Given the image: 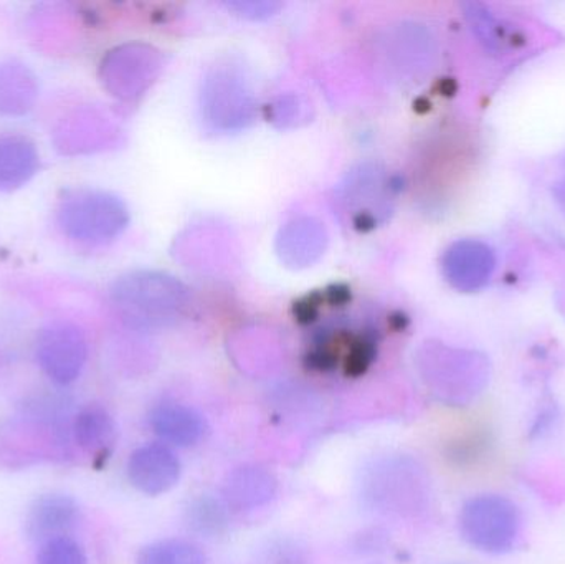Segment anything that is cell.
<instances>
[{
	"instance_id": "8",
	"label": "cell",
	"mask_w": 565,
	"mask_h": 564,
	"mask_svg": "<svg viewBox=\"0 0 565 564\" xmlns=\"http://www.w3.org/2000/svg\"><path fill=\"white\" fill-rule=\"evenodd\" d=\"M422 470L407 459L379 462L364 483L365 497L381 512H415L425 497Z\"/></svg>"
},
{
	"instance_id": "19",
	"label": "cell",
	"mask_w": 565,
	"mask_h": 564,
	"mask_svg": "<svg viewBox=\"0 0 565 564\" xmlns=\"http://www.w3.org/2000/svg\"><path fill=\"white\" fill-rule=\"evenodd\" d=\"M136 564H207V558L194 543L162 540L142 549Z\"/></svg>"
},
{
	"instance_id": "20",
	"label": "cell",
	"mask_w": 565,
	"mask_h": 564,
	"mask_svg": "<svg viewBox=\"0 0 565 564\" xmlns=\"http://www.w3.org/2000/svg\"><path fill=\"white\" fill-rule=\"evenodd\" d=\"M189 525L204 535H217L227 525V512L218 500L201 497L189 509Z\"/></svg>"
},
{
	"instance_id": "16",
	"label": "cell",
	"mask_w": 565,
	"mask_h": 564,
	"mask_svg": "<svg viewBox=\"0 0 565 564\" xmlns=\"http://www.w3.org/2000/svg\"><path fill=\"white\" fill-rule=\"evenodd\" d=\"M35 142L22 135H0V191L25 185L39 171Z\"/></svg>"
},
{
	"instance_id": "6",
	"label": "cell",
	"mask_w": 565,
	"mask_h": 564,
	"mask_svg": "<svg viewBox=\"0 0 565 564\" xmlns=\"http://www.w3.org/2000/svg\"><path fill=\"white\" fill-rule=\"evenodd\" d=\"M392 202L394 182L379 166H359L339 188V211L358 231H369L384 222L391 214Z\"/></svg>"
},
{
	"instance_id": "10",
	"label": "cell",
	"mask_w": 565,
	"mask_h": 564,
	"mask_svg": "<svg viewBox=\"0 0 565 564\" xmlns=\"http://www.w3.org/2000/svg\"><path fill=\"white\" fill-rule=\"evenodd\" d=\"M181 473V460L164 444H148L129 457V482L145 496L168 493L178 486Z\"/></svg>"
},
{
	"instance_id": "1",
	"label": "cell",
	"mask_w": 565,
	"mask_h": 564,
	"mask_svg": "<svg viewBox=\"0 0 565 564\" xmlns=\"http://www.w3.org/2000/svg\"><path fill=\"white\" fill-rule=\"evenodd\" d=\"M111 305L118 317L136 330H162L178 323L191 294L178 278L161 272H131L111 287Z\"/></svg>"
},
{
	"instance_id": "18",
	"label": "cell",
	"mask_w": 565,
	"mask_h": 564,
	"mask_svg": "<svg viewBox=\"0 0 565 564\" xmlns=\"http://www.w3.org/2000/svg\"><path fill=\"white\" fill-rule=\"evenodd\" d=\"M76 444L92 457H106L115 446L118 429L105 407L93 406L79 411L73 424Z\"/></svg>"
},
{
	"instance_id": "5",
	"label": "cell",
	"mask_w": 565,
	"mask_h": 564,
	"mask_svg": "<svg viewBox=\"0 0 565 564\" xmlns=\"http://www.w3.org/2000/svg\"><path fill=\"white\" fill-rule=\"evenodd\" d=\"M164 56L148 43L131 42L106 53L99 65V79L109 95L132 102L145 95L161 75Z\"/></svg>"
},
{
	"instance_id": "17",
	"label": "cell",
	"mask_w": 565,
	"mask_h": 564,
	"mask_svg": "<svg viewBox=\"0 0 565 564\" xmlns=\"http://www.w3.org/2000/svg\"><path fill=\"white\" fill-rule=\"evenodd\" d=\"M39 98V82L29 66L19 62L0 63V116H22Z\"/></svg>"
},
{
	"instance_id": "2",
	"label": "cell",
	"mask_w": 565,
	"mask_h": 564,
	"mask_svg": "<svg viewBox=\"0 0 565 564\" xmlns=\"http://www.w3.org/2000/svg\"><path fill=\"white\" fill-rule=\"evenodd\" d=\"M128 224V207L109 192L79 189L70 191L60 201V228L79 244H108L118 238Z\"/></svg>"
},
{
	"instance_id": "21",
	"label": "cell",
	"mask_w": 565,
	"mask_h": 564,
	"mask_svg": "<svg viewBox=\"0 0 565 564\" xmlns=\"http://www.w3.org/2000/svg\"><path fill=\"white\" fill-rule=\"evenodd\" d=\"M36 564H86V556L75 540L63 536L40 546Z\"/></svg>"
},
{
	"instance_id": "14",
	"label": "cell",
	"mask_w": 565,
	"mask_h": 564,
	"mask_svg": "<svg viewBox=\"0 0 565 564\" xmlns=\"http://www.w3.org/2000/svg\"><path fill=\"white\" fill-rule=\"evenodd\" d=\"M277 490L274 473L258 466L232 470L224 483L225 502L235 510L260 509L275 499Z\"/></svg>"
},
{
	"instance_id": "15",
	"label": "cell",
	"mask_w": 565,
	"mask_h": 564,
	"mask_svg": "<svg viewBox=\"0 0 565 564\" xmlns=\"http://www.w3.org/2000/svg\"><path fill=\"white\" fill-rule=\"evenodd\" d=\"M149 424L156 436L175 447H191L201 443L207 424L202 414L184 404L168 403L152 409Z\"/></svg>"
},
{
	"instance_id": "22",
	"label": "cell",
	"mask_w": 565,
	"mask_h": 564,
	"mask_svg": "<svg viewBox=\"0 0 565 564\" xmlns=\"http://www.w3.org/2000/svg\"><path fill=\"white\" fill-rule=\"evenodd\" d=\"M280 3L275 2H234L228 3V9L235 10L241 15L248 17V19H267L274 15Z\"/></svg>"
},
{
	"instance_id": "9",
	"label": "cell",
	"mask_w": 565,
	"mask_h": 564,
	"mask_svg": "<svg viewBox=\"0 0 565 564\" xmlns=\"http://www.w3.org/2000/svg\"><path fill=\"white\" fill-rule=\"evenodd\" d=\"M43 373L60 386L78 380L88 360V343L76 324L55 321L43 328L35 348Z\"/></svg>"
},
{
	"instance_id": "3",
	"label": "cell",
	"mask_w": 565,
	"mask_h": 564,
	"mask_svg": "<svg viewBox=\"0 0 565 564\" xmlns=\"http://www.w3.org/2000/svg\"><path fill=\"white\" fill-rule=\"evenodd\" d=\"M201 111L214 131H241L252 125L257 99L247 75L237 65L214 66L202 83Z\"/></svg>"
},
{
	"instance_id": "7",
	"label": "cell",
	"mask_w": 565,
	"mask_h": 564,
	"mask_svg": "<svg viewBox=\"0 0 565 564\" xmlns=\"http://www.w3.org/2000/svg\"><path fill=\"white\" fill-rule=\"evenodd\" d=\"M473 364L468 354L444 347H427L418 357V368L431 393L450 404L467 403L480 390L483 376L473 371Z\"/></svg>"
},
{
	"instance_id": "11",
	"label": "cell",
	"mask_w": 565,
	"mask_h": 564,
	"mask_svg": "<svg viewBox=\"0 0 565 564\" xmlns=\"http://www.w3.org/2000/svg\"><path fill=\"white\" fill-rule=\"evenodd\" d=\"M328 247V232L312 217H296L282 225L277 237V254L289 268L311 267Z\"/></svg>"
},
{
	"instance_id": "12",
	"label": "cell",
	"mask_w": 565,
	"mask_h": 564,
	"mask_svg": "<svg viewBox=\"0 0 565 564\" xmlns=\"http://www.w3.org/2000/svg\"><path fill=\"white\" fill-rule=\"evenodd\" d=\"M79 519V509L72 497L50 493L40 497L30 507L25 520L26 535L33 542L43 543L68 536Z\"/></svg>"
},
{
	"instance_id": "13",
	"label": "cell",
	"mask_w": 565,
	"mask_h": 564,
	"mask_svg": "<svg viewBox=\"0 0 565 564\" xmlns=\"http://www.w3.org/2000/svg\"><path fill=\"white\" fill-rule=\"evenodd\" d=\"M493 257L490 248L478 242L463 241L451 245L444 257V274L458 290L481 287L490 277Z\"/></svg>"
},
{
	"instance_id": "4",
	"label": "cell",
	"mask_w": 565,
	"mask_h": 564,
	"mask_svg": "<svg viewBox=\"0 0 565 564\" xmlns=\"http://www.w3.org/2000/svg\"><path fill=\"white\" fill-rule=\"evenodd\" d=\"M460 530L463 539L481 552H510L520 535V512L504 497H477L461 510Z\"/></svg>"
}]
</instances>
